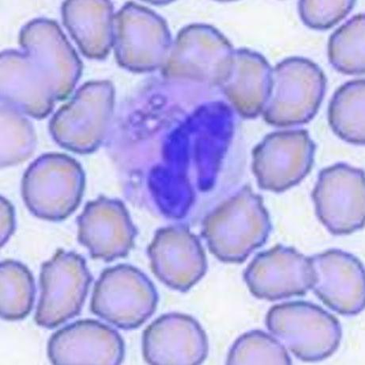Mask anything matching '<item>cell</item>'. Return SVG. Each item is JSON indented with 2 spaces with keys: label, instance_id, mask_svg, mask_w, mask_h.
I'll use <instances>...</instances> for the list:
<instances>
[{
  "label": "cell",
  "instance_id": "1",
  "mask_svg": "<svg viewBox=\"0 0 365 365\" xmlns=\"http://www.w3.org/2000/svg\"><path fill=\"white\" fill-rule=\"evenodd\" d=\"M271 230L263 198L245 186L206 215L201 235L219 261L242 264L265 244Z\"/></svg>",
  "mask_w": 365,
  "mask_h": 365
},
{
  "label": "cell",
  "instance_id": "2",
  "mask_svg": "<svg viewBox=\"0 0 365 365\" xmlns=\"http://www.w3.org/2000/svg\"><path fill=\"white\" fill-rule=\"evenodd\" d=\"M265 324L271 334L302 361L326 360L341 344L342 331L338 319L309 302L292 301L272 307Z\"/></svg>",
  "mask_w": 365,
  "mask_h": 365
},
{
  "label": "cell",
  "instance_id": "3",
  "mask_svg": "<svg viewBox=\"0 0 365 365\" xmlns=\"http://www.w3.org/2000/svg\"><path fill=\"white\" fill-rule=\"evenodd\" d=\"M158 293L144 272L130 264L104 269L95 284L90 310L124 331L142 327L155 313Z\"/></svg>",
  "mask_w": 365,
  "mask_h": 365
},
{
  "label": "cell",
  "instance_id": "4",
  "mask_svg": "<svg viewBox=\"0 0 365 365\" xmlns=\"http://www.w3.org/2000/svg\"><path fill=\"white\" fill-rule=\"evenodd\" d=\"M262 113L278 128L306 124L314 118L324 101L327 79L311 60L289 58L275 69Z\"/></svg>",
  "mask_w": 365,
  "mask_h": 365
},
{
  "label": "cell",
  "instance_id": "5",
  "mask_svg": "<svg viewBox=\"0 0 365 365\" xmlns=\"http://www.w3.org/2000/svg\"><path fill=\"white\" fill-rule=\"evenodd\" d=\"M93 280L86 259L81 255L63 249L56 251L41 267V294L35 324L54 329L78 316Z\"/></svg>",
  "mask_w": 365,
  "mask_h": 365
},
{
  "label": "cell",
  "instance_id": "6",
  "mask_svg": "<svg viewBox=\"0 0 365 365\" xmlns=\"http://www.w3.org/2000/svg\"><path fill=\"white\" fill-rule=\"evenodd\" d=\"M364 173L345 163L322 170L312 192L316 215L329 233L347 235L365 221Z\"/></svg>",
  "mask_w": 365,
  "mask_h": 365
},
{
  "label": "cell",
  "instance_id": "7",
  "mask_svg": "<svg viewBox=\"0 0 365 365\" xmlns=\"http://www.w3.org/2000/svg\"><path fill=\"white\" fill-rule=\"evenodd\" d=\"M84 189L83 175L75 165L52 158L26 175L22 197L28 210L38 219L61 222L79 207Z\"/></svg>",
  "mask_w": 365,
  "mask_h": 365
},
{
  "label": "cell",
  "instance_id": "8",
  "mask_svg": "<svg viewBox=\"0 0 365 365\" xmlns=\"http://www.w3.org/2000/svg\"><path fill=\"white\" fill-rule=\"evenodd\" d=\"M315 150L306 130L270 133L254 151L252 170L258 186L279 193L297 185L311 172Z\"/></svg>",
  "mask_w": 365,
  "mask_h": 365
},
{
  "label": "cell",
  "instance_id": "9",
  "mask_svg": "<svg viewBox=\"0 0 365 365\" xmlns=\"http://www.w3.org/2000/svg\"><path fill=\"white\" fill-rule=\"evenodd\" d=\"M76 223L77 240L93 259L112 262L135 247L138 230L120 200L100 195L88 202Z\"/></svg>",
  "mask_w": 365,
  "mask_h": 365
},
{
  "label": "cell",
  "instance_id": "10",
  "mask_svg": "<svg viewBox=\"0 0 365 365\" xmlns=\"http://www.w3.org/2000/svg\"><path fill=\"white\" fill-rule=\"evenodd\" d=\"M150 269L170 289L187 292L205 276L207 259L198 237L185 225L160 228L147 248Z\"/></svg>",
  "mask_w": 365,
  "mask_h": 365
},
{
  "label": "cell",
  "instance_id": "11",
  "mask_svg": "<svg viewBox=\"0 0 365 365\" xmlns=\"http://www.w3.org/2000/svg\"><path fill=\"white\" fill-rule=\"evenodd\" d=\"M313 279L311 257L282 245L259 252L243 273L252 296L268 301L304 296Z\"/></svg>",
  "mask_w": 365,
  "mask_h": 365
},
{
  "label": "cell",
  "instance_id": "12",
  "mask_svg": "<svg viewBox=\"0 0 365 365\" xmlns=\"http://www.w3.org/2000/svg\"><path fill=\"white\" fill-rule=\"evenodd\" d=\"M143 355L152 365H198L208 356L205 329L192 316L181 313L160 315L143 334Z\"/></svg>",
  "mask_w": 365,
  "mask_h": 365
},
{
  "label": "cell",
  "instance_id": "13",
  "mask_svg": "<svg viewBox=\"0 0 365 365\" xmlns=\"http://www.w3.org/2000/svg\"><path fill=\"white\" fill-rule=\"evenodd\" d=\"M47 354L55 365H118L124 360L125 343L115 329L82 319L54 333Z\"/></svg>",
  "mask_w": 365,
  "mask_h": 365
},
{
  "label": "cell",
  "instance_id": "14",
  "mask_svg": "<svg viewBox=\"0 0 365 365\" xmlns=\"http://www.w3.org/2000/svg\"><path fill=\"white\" fill-rule=\"evenodd\" d=\"M312 289L332 311L342 315L361 313L365 304L364 269L360 259L341 250L311 257Z\"/></svg>",
  "mask_w": 365,
  "mask_h": 365
},
{
  "label": "cell",
  "instance_id": "15",
  "mask_svg": "<svg viewBox=\"0 0 365 365\" xmlns=\"http://www.w3.org/2000/svg\"><path fill=\"white\" fill-rule=\"evenodd\" d=\"M110 103L102 99L77 103L55 123L61 142L76 149H90L101 139L109 115Z\"/></svg>",
  "mask_w": 365,
  "mask_h": 365
},
{
  "label": "cell",
  "instance_id": "16",
  "mask_svg": "<svg viewBox=\"0 0 365 365\" xmlns=\"http://www.w3.org/2000/svg\"><path fill=\"white\" fill-rule=\"evenodd\" d=\"M328 119L335 135L343 141L364 145V80L351 81L336 90L329 103Z\"/></svg>",
  "mask_w": 365,
  "mask_h": 365
},
{
  "label": "cell",
  "instance_id": "17",
  "mask_svg": "<svg viewBox=\"0 0 365 365\" xmlns=\"http://www.w3.org/2000/svg\"><path fill=\"white\" fill-rule=\"evenodd\" d=\"M36 286L31 271L15 259L0 265V315L5 321L23 320L34 307Z\"/></svg>",
  "mask_w": 365,
  "mask_h": 365
},
{
  "label": "cell",
  "instance_id": "18",
  "mask_svg": "<svg viewBox=\"0 0 365 365\" xmlns=\"http://www.w3.org/2000/svg\"><path fill=\"white\" fill-rule=\"evenodd\" d=\"M365 19L359 14L343 24L328 42V58L336 70L349 75L364 73Z\"/></svg>",
  "mask_w": 365,
  "mask_h": 365
},
{
  "label": "cell",
  "instance_id": "19",
  "mask_svg": "<svg viewBox=\"0 0 365 365\" xmlns=\"http://www.w3.org/2000/svg\"><path fill=\"white\" fill-rule=\"evenodd\" d=\"M292 364L283 344L273 335L258 329L240 336L230 348L227 359L229 365Z\"/></svg>",
  "mask_w": 365,
  "mask_h": 365
},
{
  "label": "cell",
  "instance_id": "20",
  "mask_svg": "<svg viewBox=\"0 0 365 365\" xmlns=\"http://www.w3.org/2000/svg\"><path fill=\"white\" fill-rule=\"evenodd\" d=\"M354 1H301L302 21L315 30H327L338 24L354 8Z\"/></svg>",
  "mask_w": 365,
  "mask_h": 365
},
{
  "label": "cell",
  "instance_id": "21",
  "mask_svg": "<svg viewBox=\"0 0 365 365\" xmlns=\"http://www.w3.org/2000/svg\"><path fill=\"white\" fill-rule=\"evenodd\" d=\"M0 234H1V247L8 243L16 230L15 207L11 201L1 196V208H0Z\"/></svg>",
  "mask_w": 365,
  "mask_h": 365
}]
</instances>
